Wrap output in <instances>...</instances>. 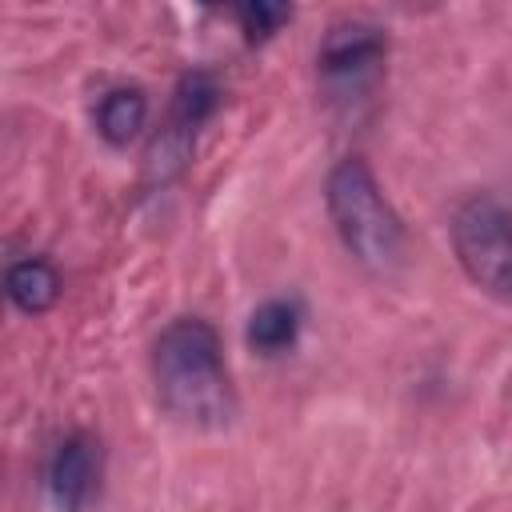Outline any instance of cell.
<instances>
[{
	"mask_svg": "<svg viewBox=\"0 0 512 512\" xmlns=\"http://www.w3.org/2000/svg\"><path fill=\"white\" fill-rule=\"evenodd\" d=\"M452 248L468 280L512 296V212L496 196H468L452 212Z\"/></svg>",
	"mask_w": 512,
	"mask_h": 512,
	"instance_id": "3",
	"label": "cell"
},
{
	"mask_svg": "<svg viewBox=\"0 0 512 512\" xmlns=\"http://www.w3.org/2000/svg\"><path fill=\"white\" fill-rule=\"evenodd\" d=\"M192 144H196V132L168 116V124L152 136V144H148V152H144V180H148V184H168V180H176V176L188 168V160H192Z\"/></svg>",
	"mask_w": 512,
	"mask_h": 512,
	"instance_id": "9",
	"label": "cell"
},
{
	"mask_svg": "<svg viewBox=\"0 0 512 512\" xmlns=\"http://www.w3.org/2000/svg\"><path fill=\"white\" fill-rule=\"evenodd\" d=\"M300 336V308L292 300H264L244 328V340L252 352L260 356H280L284 348H292Z\"/></svg>",
	"mask_w": 512,
	"mask_h": 512,
	"instance_id": "7",
	"label": "cell"
},
{
	"mask_svg": "<svg viewBox=\"0 0 512 512\" xmlns=\"http://www.w3.org/2000/svg\"><path fill=\"white\" fill-rule=\"evenodd\" d=\"M220 108V84L208 72H184L172 96V120H180L184 128H200L212 112Z\"/></svg>",
	"mask_w": 512,
	"mask_h": 512,
	"instance_id": "10",
	"label": "cell"
},
{
	"mask_svg": "<svg viewBox=\"0 0 512 512\" xmlns=\"http://www.w3.org/2000/svg\"><path fill=\"white\" fill-rule=\"evenodd\" d=\"M388 56V40L380 28L372 24H360V20H348V24H332L320 52H316V64H320V76L340 88V92H360L364 84L376 80L380 64Z\"/></svg>",
	"mask_w": 512,
	"mask_h": 512,
	"instance_id": "4",
	"label": "cell"
},
{
	"mask_svg": "<svg viewBox=\"0 0 512 512\" xmlns=\"http://www.w3.org/2000/svg\"><path fill=\"white\" fill-rule=\"evenodd\" d=\"M100 480V448L92 436L76 432L56 444L48 464V492L64 512H84Z\"/></svg>",
	"mask_w": 512,
	"mask_h": 512,
	"instance_id": "5",
	"label": "cell"
},
{
	"mask_svg": "<svg viewBox=\"0 0 512 512\" xmlns=\"http://www.w3.org/2000/svg\"><path fill=\"white\" fill-rule=\"evenodd\" d=\"M4 288H8V300L20 312L36 316V312H48L56 304V296H60V272L44 256H24V260H16L8 268Z\"/></svg>",
	"mask_w": 512,
	"mask_h": 512,
	"instance_id": "6",
	"label": "cell"
},
{
	"mask_svg": "<svg viewBox=\"0 0 512 512\" xmlns=\"http://www.w3.org/2000/svg\"><path fill=\"white\" fill-rule=\"evenodd\" d=\"M152 372L160 404L196 428H220L236 412V396L224 372L220 336L200 316L172 320L152 348Z\"/></svg>",
	"mask_w": 512,
	"mask_h": 512,
	"instance_id": "1",
	"label": "cell"
},
{
	"mask_svg": "<svg viewBox=\"0 0 512 512\" xmlns=\"http://www.w3.org/2000/svg\"><path fill=\"white\" fill-rule=\"evenodd\" d=\"M328 216L344 240V248L368 268V272H396L404 260V224L384 200L372 168L364 160H340L324 188Z\"/></svg>",
	"mask_w": 512,
	"mask_h": 512,
	"instance_id": "2",
	"label": "cell"
},
{
	"mask_svg": "<svg viewBox=\"0 0 512 512\" xmlns=\"http://www.w3.org/2000/svg\"><path fill=\"white\" fill-rule=\"evenodd\" d=\"M232 16H236L244 40H248V44H260V40H268L272 32H280V28L292 20V8H288V4H264V0H256V4L232 8Z\"/></svg>",
	"mask_w": 512,
	"mask_h": 512,
	"instance_id": "11",
	"label": "cell"
},
{
	"mask_svg": "<svg viewBox=\"0 0 512 512\" xmlns=\"http://www.w3.org/2000/svg\"><path fill=\"white\" fill-rule=\"evenodd\" d=\"M144 120H148V96L140 88H112L96 108V132L112 148H124L128 140H136Z\"/></svg>",
	"mask_w": 512,
	"mask_h": 512,
	"instance_id": "8",
	"label": "cell"
}]
</instances>
